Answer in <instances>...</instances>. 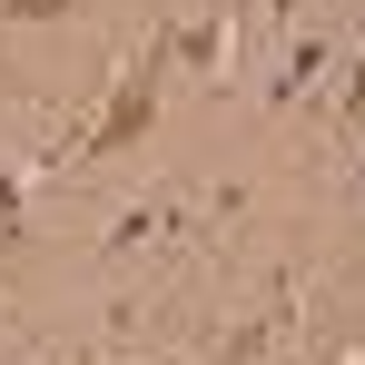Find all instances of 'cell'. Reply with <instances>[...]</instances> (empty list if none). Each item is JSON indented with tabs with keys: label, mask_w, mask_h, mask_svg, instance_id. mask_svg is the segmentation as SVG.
<instances>
[{
	"label": "cell",
	"mask_w": 365,
	"mask_h": 365,
	"mask_svg": "<svg viewBox=\"0 0 365 365\" xmlns=\"http://www.w3.org/2000/svg\"><path fill=\"white\" fill-rule=\"evenodd\" d=\"M69 0H0V20H60Z\"/></svg>",
	"instance_id": "4"
},
{
	"label": "cell",
	"mask_w": 365,
	"mask_h": 365,
	"mask_svg": "<svg viewBox=\"0 0 365 365\" xmlns=\"http://www.w3.org/2000/svg\"><path fill=\"white\" fill-rule=\"evenodd\" d=\"M326 50H336V30H306L297 50H287V60H277V99H297L306 79H316V69H326Z\"/></svg>",
	"instance_id": "2"
},
{
	"label": "cell",
	"mask_w": 365,
	"mask_h": 365,
	"mask_svg": "<svg viewBox=\"0 0 365 365\" xmlns=\"http://www.w3.org/2000/svg\"><path fill=\"white\" fill-rule=\"evenodd\" d=\"M168 50H178V60H197V69H217V50H227V30H217V20H197V30H178Z\"/></svg>",
	"instance_id": "3"
},
{
	"label": "cell",
	"mask_w": 365,
	"mask_h": 365,
	"mask_svg": "<svg viewBox=\"0 0 365 365\" xmlns=\"http://www.w3.org/2000/svg\"><path fill=\"white\" fill-rule=\"evenodd\" d=\"M158 119V60L138 69V79H128L119 99H109V119L89 128V138H79V148H89V158H109V148H128V138H138V128Z\"/></svg>",
	"instance_id": "1"
}]
</instances>
